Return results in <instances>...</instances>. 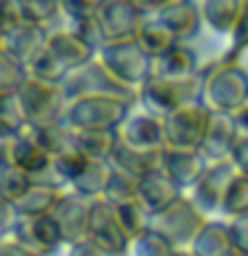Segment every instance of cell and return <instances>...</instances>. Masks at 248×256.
Instances as JSON below:
<instances>
[{
  "label": "cell",
  "instance_id": "obj_1",
  "mask_svg": "<svg viewBox=\"0 0 248 256\" xmlns=\"http://www.w3.org/2000/svg\"><path fill=\"white\" fill-rule=\"evenodd\" d=\"M203 75V102L216 112H235L248 102V70L240 62L216 59L200 67Z\"/></svg>",
  "mask_w": 248,
  "mask_h": 256
},
{
  "label": "cell",
  "instance_id": "obj_2",
  "mask_svg": "<svg viewBox=\"0 0 248 256\" xmlns=\"http://www.w3.org/2000/svg\"><path fill=\"white\" fill-rule=\"evenodd\" d=\"M192 102H203V75L200 72L190 78H168L152 72L139 86V104L160 118L171 115L174 110Z\"/></svg>",
  "mask_w": 248,
  "mask_h": 256
},
{
  "label": "cell",
  "instance_id": "obj_3",
  "mask_svg": "<svg viewBox=\"0 0 248 256\" xmlns=\"http://www.w3.org/2000/svg\"><path fill=\"white\" fill-rule=\"evenodd\" d=\"M136 99L118 94H88L67 104L64 120L72 128H120L131 115Z\"/></svg>",
  "mask_w": 248,
  "mask_h": 256
},
{
  "label": "cell",
  "instance_id": "obj_4",
  "mask_svg": "<svg viewBox=\"0 0 248 256\" xmlns=\"http://www.w3.org/2000/svg\"><path fill=\"white\" fill-rule=\"evenodd\" d=\"M19 96V104L24 110V118L27 123H51V120H62L64 112H67V94H64L62 83H54V80H43L30 75L22 83V88L16 91Z\"/></svg>",
  "mask_w": 248,
  "mask_h": 256
},
{
  "label": "cell",
  "instance_id": "obj_5",
  "mask_svg": "<svg viewBox=\"0 0 248 256\" xmlns=\"http://www.w3.org/2000/svg\"><path fill=\"white\" fill-rule=\"evenodd\" d=\"M62 86H64V94H67L70 102L78 99V96H88V94H118V96H128V99L139 102V88L123 83L99 56L91 59L88 64H83V67L72 70L64 78Z\"/></svg>",
  "mask_w": 248,
  "mask_h": 256
},
{
  "label": "cell",
  "instance_id": "obj_6",
  "mask_svg": "<svg viewBox=\"0 0 248 256\" xmlns=\"http://www.w3.org/2000/svg\"><path fill=\"white\" fill-rule=\"evenodd\" d=\"M206 222H208L206 211L195 203V198H184V195L152 216V227H158L163 235L171 238L176 248H192Z\"/></svg>",
  "mask_w": 248,
  "mask_h": 256
},
{
  "label": "cell",
  "instance_id": "obj_7",
  "mask_svg": "<svg viewBox=\"0 0 248 256\" xmlns=\"http://www.w3.org/2000/svg\"><path fill=\"white\" fill-rule=\"evenodd\" d=\"M99 59L123 80V83L139 88L152 72H155V59L144 54V48L136 43V38L128 40H112V43L102 46Z\"/></svg>",
  "mask_w": 248,
  "mask_h": 256
},
{
  "label": "cell",
  "instance_id": "obj_8",
  "mask_svg": "<svg viewBox=\"0 0 248 256\" xmlns=\"http://www.w3.org/2000/svg\"><path fill=\"white\" fill-rule=\"evenodd\" d=\"M214 110L206 102H192L166 115V144L174 147H203Z\"/></svg>",
  "mask_w": 248,
  "mask_h": 256
},
{
  "label": "cell",
  "instance_id": "obj_9",
  "mask_svg": "<svg viewBox=\"0 0 248 256\" xmlns=\"http://www.w3.org/2000/svg\"><path fill=\"white\" fill-rule=\"evenodd\" d=\"M88 235L104 248V254H126L131 248V235L118 216V208L104 195L91 198V224Z\"/></svg>",
  "mask_w": 248,
  "mask_h": 256
},
{
  "label": "cell",
  "instance_id": "obj_10",
  "mask_svg": "<svg viewBox=\"0 0 248 256\" xmlns=\"http://www.w3.org/2000/svg\"><path fill=\"white\" fill-rule=\"evenodd\" d=\"M8 235H14L19 243L30 248L32 256H46V254H56L64 248V238H62V227L54 219V214L46 216H19L14 222V227Z\"/></svg>",
  "mask_w": 248,
  "mask_h": 256
},
{
  "label": "cell",
  "instance_id": "obj_11",
  "mask_svg": "<svg viewBox=\"0 0 248 256\" xmlns=\"http://www.w3.org/2000/svg\"><path fill=\"white\" fill-rule=\"evenodd\" d=\"M235 174H238V168L232 160H211L208 168L200 174V179L190 187L195 203L203 208L206 214H222L224 195H227L230 182Z\"/></svg>",
  "mask_w": 248,
  "mask_h": 256
},
{
  "label": "cell",
  "instance_id": "obj_12",
  "mask_svg": "<svg viewBox=\"0 0 248 256\" xmlns=\"http://www.w3.org/2000/svg\"><path fill=\"white\" fill-rule=\"evenodd\" d=\"M48 35L51 32H46V24L19 19V22L6 24L0 30V51H6V54L16 56V59H22L24 64H30L46 48Z\"/></svg>",
  "mask_w": 248,
  "mask_h": 256
},
{
  "label": "cell",
  "instance_id": "obj_13",
  "mask_svg": "<svg viewBox=\"0 0 248 256\" xmlns=\"http://www.w3.org/2000/svg\"><path fill=\"white\" fill-rule=\"evenodd\" d=\"M96 16H99V22H102L107 43L136 38L142 22L147 19V14H142L134 0H104Z\"/></svg>",
  "mask_w": 248,
  "mask_h": 256
},
{
  "label": "cell",
  "instance_id": "obj_14",
  "mask_svg": "<svg viewBox=\"0 0 248 256\" xmlns=\"http://www.w3.org/2000/svg\"><path fill=\"white\" fill-rule=\"evenodd\" d=\"M54 219L62 227L64 248L70 243H78L88 235V224H91V198L80 195V192L70 190L64 192L59 206L54 208Z\"/></svg>",
  "mask_w": 248,
  "mask_h": 256
},
{
  "label": "cell",
  "instance_id": "obj_15",
  "mask_svg": "<svg viewBox=\"0 0 248 256\" xmlns=\"http://www.w3.org/2000/svg\"><path fill=\"white\" fill-rule=\"evenodd\" d=\"M208 163H211V160H208L203 155V150H198V147H174V144H166V147L160 150V166H163L184 190H190L192 184L200 179V174L208 168Z\"/></svg>",
  "mask_w": 248,
  "mask_h": 256
},
{
  "label": "cell",
  "instance_id": "obj_16",
  "mask_svg": "<svg viewBox=\"0 0 248 256\" xmlns=\"http://www.w3.org/2000/svg\"><path fill=\"white\" fill-rule=\"evenodd\" d=\"M139 195H142L144 203H147V208L152 211V216H155L158 211H163L166 206H171L176 198H182L184 187L158 163L139 179Z\"/></svg>",
  "mask_w": 248,
  "mask_h": 256
},
{
  "label": "cell",
  "instance_id": "obj_17",
  "mask_svg": "<svg viewBox=\"0 0 248 256\" xmlns=\"http://www.w3.org/2000/svg\"><path fill=\"white\" fill-rule=\"evenodd\" d=\"M120 134H123L126 142H131L142 150L160 152L166 147V120L147 110L142 115H128V120L120 126Z\"/></svg>",
  "mask_w": 248,
  "mask_h": 256
},
{
  "label": "cell",
  "instance_id": "obj_18",
  "mask_svg": "<svg viewBox=\"0 0 248 256\" xmlns=\"http://www.w3.org/2000/svg\"><path fill=\"white\" fill-rule=\"evenodd\" d=\"M48 48L59 56V62L67 67L70 72L83 67V64H88L91 59H96L99 56V48L91 46L86 38H80L75 30H56L48 35Z\"/></svg>",
  "mask_w": 248,
  "mask_h": 256
},
{
  "label": "cell",
  "instance_id": "obj_19",
  "mask_svg": "<svg viewBox=\"0 0 248 256\" xmlns=\"http://www.w3.org/2000/svg\"><path fill=\"white\" fill-rule=\"evenodd\" d=\"M238 134L240 131H238L235 115H232V112H216L214 110L211 126H208V134H206L200 150H203V155L208 160H230Z\"/></svg>",
  "mask_w": 248,
  "mask_h": 256
},
{
  "label": "cell",
  "instance_id": "obj_20",
  "mask_svg": "<svg viewBox=\"0 0 248 256\" xmlns=\"http://www.w3.org/2000/svg\"><path fill=\"white\" fill-rule=\"evenodd\" d=\"M160 16L168 27H171V32L179 40H190L192 38H198V32L200 27H203V8H200L195 0H182V3H174V6H166V8H160V11L155 14Z\"/></svg>",
  "mask_w": 248,
  "mask_h": 256
},
{
  "label": "cell",
  "instance_id": "obj_21",
  "mask_svg": "<svg viewBox=\"0 0 248 256\" xmlns=\"http://www.w3.org/2000/svg\"><path fill=\"white\" fill-rule=\"evenodd\" d=\"M110 163H112V168H120V171H126V174L136 176V179H142L152 166L160 163V152L136 147V144L126 142L123 134H120V142H118L115 152L110 155Z\"/></svg>",
  "mask_w": 248,
  "mask_h": 256
},
{
  "label": "cell",
  "instance_id": "obj_22",
  "mask_svg": "<svg viewBox=\"0 0 248 256\" xmlns=\"http://www.w3.org/2000/svg\"><path fill=\"white\" fill-rule=\"evenodd\" d=\"M192 251L198 256H230V254H235L230 222H206L203 230L198 232L195 243H192Z\"/></svg>",
  "mask_w": 248,
  "mask_h": 256
},
{
  "label": "cell",
  "instance_id": "obj_23",
  "mask_svg": "<svg viewBox=\"0 0 248 256\" xmlns=\"http://www.w3.org/2000/svg\"><path fill=\"white\" fill-rule=\"evenodd\" d=\"M136 43L144 48V54L152 56V59H160L168 48H174L179 43V38L171 32V27L160 19V16H147L142 22L139 32H136Z\"/></svg>",
  "mask_w": 248,
  "mask_h": 256
},
{
  "label": "cell",
  "instance_id": "obj_24",
  "mask_svg": "<svg viewBox=\"0 0 248 256\" xmlns=\"http://www.w3.org/2000/svg\"><path fill=\"white\" fill-rule=\"evenodd\" d=\"M155 72L160 75H168V78H190V75H198L200 72V62H198V54L187 46V40H179L174 48L155 59Z\"/></svg>",
  "mask_w": 248,
  "mask_h": 256
},
{
  "label": "cell",
  "instance_id": "obj_25",
  "mask_svg": "<svg viewBox=\"0 0 248 256\" xmlns=\"http://www.w3.org/2000/svg\"><path fill=\"white\" fill-rule=\"evenodd\" d=\"M64 195V187H54V184H32L24 192V198L16 200V214L19 216H46L54 214V208L59 206Z\"/></svg>",
  "mask_w": 248,
  "mask_h": 256
},
{
  "label": "cell",
  "instance_id": "obj_26",
  "mask_svg": "<svg viewBox=\"0 0 248 256\" xmlns=\"http://www.w3.org/2000/svg\"><path fill=\"white\" fill-rule=\"evenodd\" d=\"M120 142V128H75V144L94 160H110Z\"/></svg>",
  "mask_w": 248,
  "mask_h": 256
},
{
  "label": "cell",
  "instance_id": "obj_27",
  "mask_svg": "<svg viewBox=\"0 0 248 256\" xmlns=\"http://www.w3.org/2000/svg\"><path fill=\"white\" fill-rule=\"evenodd\" d=\"M203 22L211 27V32L216 35H232L243 8V0H203Z\"/></svg>",
  "mask_w": 248,
  "mask_h": 256
},
{
  "label": "cell",
  "instance_id": "obj_28",
  "mask_svg": "<svg viewBox=\"0 0 248 256\" xmlns=\"http://www.w3.org/2000/svg\"><path fill=\"white\" fill-rule=\"evenodd\" d=\"M110 174H112L110 160H94L91 158V163L80 171V176L70 184V190H75L86 198H99V195H104V190H107Z\"/></svg>",
  "mask_w": 248,
  "mask_h": 256
},
{
  "label": "cell",
  "instance_id": "obj_29",
  "mask_svg": "<svg viewBox=\"0 0 248 256\" xmlns=\"http://www.w3.org/2000/svg\"><path fill=\"white\" fill-rule=\"evenodd\" d=\"M115 208H118V216H120V222H123L126 232L131 235V243H134L136 235H142L147 227H152V211L142 200V195L126 200V203H115Z\"/></svg>",
  "mask_w": 248,
  "mask_h": 256
},
{
  "label": "cell",
  "instance_id": "obj_30",
  "mask_svg": "<svg viewBox=\"0 0 248 256\" xmlns=\"http://www.w3.org/2000/svg\"><path fill=\"white\" fill-rule=\"evenodd\" d=\"M30 174L22 171L16 163H6V160H0V198L11 200V203H16L19 198H24V192H27L32 187Z\"/></svg>",
  "mask_w": 248,
  "mask_h": 256
},
{
  "label": "cell",
  "instance_id": "obj_31",
  "mask_svg": "<svg viewBox=\"0 0 248 256\" xmlns=\"http://www.w3.org/2000/svg\"><path fill=\"white\" fill-rule=\"evenodd\" d=\"M131 251L139 254V256H168V254L179 251V248H176L174 240L168 238V235H163L158 227H147L142 235L134 238Z\"/></svg>",
  "mask_w": 248,
  "mask_h": 256
},
{
  "label": "cell",
  "instance_id": "obj_32",
  "mask_svg": "<svg viewBox=\"0 0 248 256\" xmlns=\"http://www.w3.org/2000/svg\"><path fill=\"white\" fill-rule=\"evenodd\" d=\"M30 78V67L16 56L0 51V94H16Z\"/></svg>",
  "mask_w": 248,
  "mask_h": 256
},
{
  "label": "cell",
  "instance_id": "obj_33",
  "mask_svg": "<svg viewBox=\"0 0 248 256\" xmlns=\"http://www.w3.org/2000/svg\"><path fill=\"white\" fill-rule=\"evenodd\" d=\"M27 118L16 94H0V134H24Z\"/></svg>",
  "mask_w": 248,
  "mask_h": 256
},
{
  "label": "cell",
  "instance_id": "obj_34",
  "mask_svg": "<svg viewBox=\"0 0 248 256\" xmlns=\"http://www.w3.org/2000/svg\"><path fill=\"white\" fill-rule=\"evenodd\" d=\"M27 67H30V75L43 78V80H54V83H64V78L70 75V70L64 67V64L59 62V56L48 48V43H46L43 51L27 64Z\"/></svg>",
  "mask_w": 248,
  "mask_h": 256
},
{
  "label": "cell",
  "instance_id": "obj_35",
  "mask_svg": "<svg viewBox=\"0 0 248 256\" xmlns=\"http://www.w3.org/2000/svg\"><path fill=\"white\" fill-rule=\"evenodd\" d=\"M222 214L235 219V216H243L248 214V174H235L230 182V190L224 195V203H222Z\"/></svg>",
  "mask_w": 248,
  "mask_h": 256
},
{
  "label": "cell",
  "instance_id": "obj_36",
  "mask_svg": "<svg viewBox=\"0 0 248 256\" xmlns=\"http://www.w3.org/2000/svg\"><path fill=\"white\" fill-rule=\"evenodd\" d=\"M54 160H56V168H59L62 179L67 182V187H70V184L80 176V171H83V168H86L88 163H91V158H88V155L78 147L75 142H72L70 147H64V150L59 152V155H54Z\"/></svg>",
  "mask_w": 248,
  "mask_h": 256
},
{
  "label": "cell",
  "instance_id": "obj_37",
  "mask_svg": "<svg viewBox=\"0 0 248 256\" xmlns=\"http://www.w3.org/2000/svg\"><path fill=\"white\" fill-rule=\"evenodd\" d=\"M104 198L112 200V203H126L131 198H139V179L126 174V171H120V168H112Z\"/></svg>",
  "mask_w": 248,
  "mask_h": 256
},
{
  "label": "cell",
  "instance_id": "obj_38",
  "mask_svg": "<svg viewBox=\"0 0 248 256\" xmlns=\"http://www.w3.org/2000/svg\"><path fill=\"white\" fill-rule=\"evenodd\" d=\"M24 19L48 24L62 14V0H14Z\"/></svg>",
  "mask_w": 248,
  "mask_h": 256
},
{
  "label": "cell",
  "instance_id": "obj_39",
  "mask_svg": "<svg viewBox=\"0 0 248 256\" xmlns=\"http://www.w3.org/2000/svg\"><path fill=\"white\" fill-rule=\"evenodd\" d=\"M248 51V0H243V8H240L238 24L230 35V48L224 54V59L230 62H240V56Z\"/></svg>",
  "mask_w": 248,
  "mask_h": 256
},
{
  "label": "cell",
  "instance_id": "obj_40",
  "mask_svg": "<svg viewBox=\"0 0 248 256\" xmlns=\"http://www.w3.org/2000/svg\"><path fill=\"white\" fill-rule=\"evenodd\" d=\"M102 3H104V0H62V14L67 16L70 22L88 19V16L99 14Z\"/></svg>",
  "mask_w": 248,
  "mask_h": 256
},
{
  "label": "cell",
  "instance_id": "obj_41",
  "mask_svg": "<svg viewBox=\"0 0 248 256\" xmlns=\"http://www.w3.org/2000/svg\"><path fill=\"white\" fill-rule=\"evenodd\" d=\"M230 230H232V243H235V254L248 256V214L230 219Z\"/></svg>",
  "mask_w": 248,
  "mask_h": 256
},
{
  "label": "cell",
  "instance_id": "obj_42",
  "mask_svg": "<svg viewBox=\"0 0 248 256\" xmlns=\"http://www.w3.org/2000/svg\"><path fill=\"white\" fill-rule=\"evenodd\" d=\"M230 160L235 163V168H238L240 174H248V134H238Z\"/></svg>",
  "mask_w": 248,
  "mask_h": 256
},
{
  "label": "cell",
  "instance_id": "obj_43",
  "mask_svg": "<svg viewBox=\"0 0 248 256\" xmlns=\"http://www.w3.org/2000/svg\"><path fill=\"white\" fill-rule=\"evenodd\" d=\"M67 251L75 254V256H104V248L96 243L91 235H86L83 240H78V243H70Z\"/></svg>",
  "mask_w": 248,
  "mask_h": 256
},
{
  "label": "cell",
  "instance_id": "obj_44",
  "mask_svg": "<svg viewBox=\"0 0 248 256\" xmlns=\"http://www.w3.org/2000/svg\"><path fill=\"white\" fill-rule=\"evenodd\" d=\"M232 115H235L238 131H240V134H248V102H246L240 110H235V112H232Z\"/></svg>",
  "mask_w": 248,
  "mask_h": 256
},
{
  "label": "cell",
  "instance_id": "obj_45",
  "mask_svg": "<svg viewBox=\"0 0 248 256\" xmlns=\"http://www.w3.org/2000/svg\"><path fill=\"white\" fill-rule=\"evenodd\" d=\"M174 3H182V0H152V6H155V14L160 11V8H166V6H174Z\"/></svg>",
  "mask_w": 248,
  "mask_h": 256
}]
</instances>
